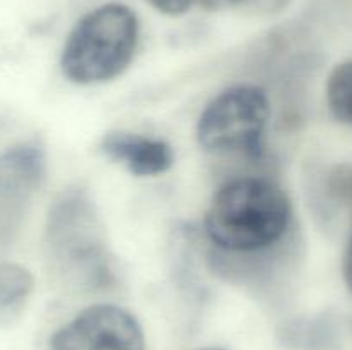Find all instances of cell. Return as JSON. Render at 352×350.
<instances>
[{"label":"cell","instance_id":"obj_1","mask_svg":"<svg viewBox=\"0 0 352 350\" xmlns=\"http://www.w3.org/2000/svg\"><path fill=\"white\" fill-rule=\"evenodd\" d=\"M291 218V201L280 185L268 178H236L213 194L205 230L220 249L253 253L278 242Z\"/></svg>","mask_w":352,"mask_h":350},{"label":"cell","instance_id":"obj_2","mask_svg":"<svg viewBox=\"0 0 352 350\" xmlns=\"http://www.w3.org/2000/svg\"><path fill=\"white\" fill-rule=\"evenodd\" d=\"M140 24L124 3H105L82 16L65 40L60 67L76 84L112 81L129 67Z\"/></svg>","mask_w":352,"mask_h":350},{"label":"cell","instance_id":"obj_3","mask_svg":"<svg viewBox=\"0 0 352 350\" xmlns=\"http://www.w3.org/2000/svg\"><path fill=\"white\" fill-rule=\"evenodd\" d=\"M270 105L258 86L239 84L217 95L201 112L196 136L210 153L260 156Z\"/></svg>","mask_w":352,"mask_h":350},{"label":"cell","instance_id":"obj_4","mask_svg":"<svg viewBox=\"0 0 352 350\" xmlns=\"http://www.w3.org/2000/svg\"><path fill=\"white\" fill-rule=\"evenodd\" d=\"M95 209L82 196L58 202L48 218V242L60 261L98 280L107 271L105 246Z\"/></svg>","mask_w":352,"mask_h":350},{"label":"cell","instance_id":"obj_5","mask_svg":"<svg viewBox=\"0 0 352 350\" xmlns=\"http://www.w3.org/2000/svg\"><path fill=\"white\" fill-rule=\"evenodd\" d=\"M50 350H146L138 319L113 304L89 305L62 326Z\"/></svg>","mask_w":352,"mask_h":350},{"label":"cell","instance_id":"obj_6","mask_svg":"<svg viewBox=\"0 0 352 350\" xmlns=\"http://www.w3.org/2000/svg\"><path fill=\"white\" fill-rule=\"evenodd\" d=\"M103 153L138 177L165 174L174 163L170 144L133 132H109L100 144Z\"/></svg>","mask_w":352,"mask_h":350},{"label":"cell","instance_id":"obj_7","mask_svg":"<svg viewBox=\"0 0 352 350\" xmlns=\"http://www.w3.org/2000/svg\"><path fill=\"white\" fill-rule=\"evenodd\" d=\"M45 154L36 144H21L0 154V206L21 205L40 187Z\"/></svg>","mask_w":352,"mask_h":350},{"label":"cell","instance_id":"obj_8","mask_svg":"<svg viewBox=\"0 0 352 350\" xmlns=\"http://www.w3.org/2000/svg\"><path fill=\"white\" fill-rule=\"evenodd\" d=\"M33 277L16 263H0V326L19 318L33 292Z\"/></svg>","mask_w":352,"mask_h":350},{"label":"cell","instance_id":"obj_9","mask_svg":"<svg viewBox=\"0 0 352 350\" xmlns=\"http://www.w3.org/2000/svg\"><path fill=\"white\" fill-rule=\"evenodd\" d=\"M327 103L339 122L352 126V60L342 62L330 72Z\"/></svg>","mask_w":352,"mask_h":350},{"label":"cell","instance_id":"obj_10","mask_svg":"<svg viewBox=\"0 0 352 350\" xmlns=\"http://www.w3.org/2000/svg\"><path fill=\"white\" fill-rule=\"evenodd\" d=\"M148 2L167 16H181L186 10H189L195 0H148Z\"/></svg>","mask_w":352,"mask_h":350},{"label":"cell","instance_id":"obj_11","mask_svg":"<svg viewBox=\"0 0 352 350\" xmlns=\"http://www.w3.org/2000/svg\"><path fill=\"white\" fill-rule=\"evenodd\" d=\"M342 271H344V280H346V285L352 292V233L349 237V242H347L346 253H344Z\"/></svg>","mask_w":352,"mask_h":350},{"label":"cell","instance_id":"obj_12","mask_svg":"<svg viewBox=\"0 0 352 350\" xmlns=\"http://www.w3.org/2000/svg\"><path fill=\"white\" fill-rule=\"evenodd\" d=\"M217 3H237V2H243V0H213Z\"/></svg>","mask_w":352,"mask_h":350},{"label":"cell","instance_id":"obj_13","mask_svg":"<svg viewBox=\"0 0 352 350\" xmlns=\"http://www.w3.org/2000/svg\"><path fill=\"white\" fill-rule=\"evenodd\" d=\"M206 350H222V349H206Z\"/></svg>","mask_w":352,"mask_h":350}]
</instances>
